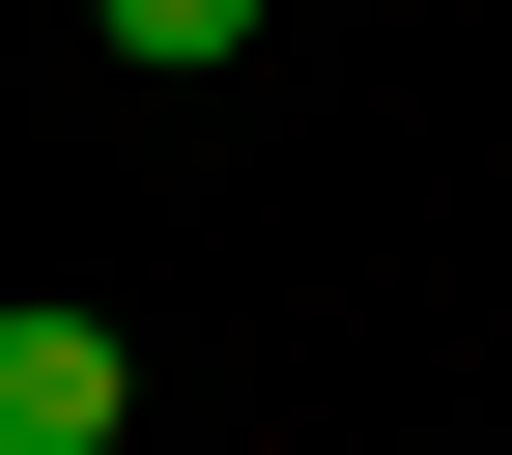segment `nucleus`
I'll list each match as a JSON object with an SVG mask.
<instances>
[{
    "label": "nucleus",
    "instance_id": "2",
    "mask_svg": "<svg viewBox=\"0 0 512 455\" xmlns=\"http://www.w3.org/2000/svg\"><path fill=\"white\" fill-rule=\"evenodd\" d=\"M114 57H143V86H200V57H256V0H86Z\"/></svg>",
    "mask_w": 512,
    "mask_h": 455
},
{
    "label": "nucleus",
    "instance_id": "1",
    "mask_svg": "<svg viewBox=\"0 0 512 455\" xmlns=\"http://www.w3.org/2000/svg\"><path fill=\"white\" fill-rule=\"evenodd\" d=\"M0 455H114V342L86 313H0Z\"/></svg>",
    "mask_w": 512,
    "mask_h": 455
}]
</instances>
